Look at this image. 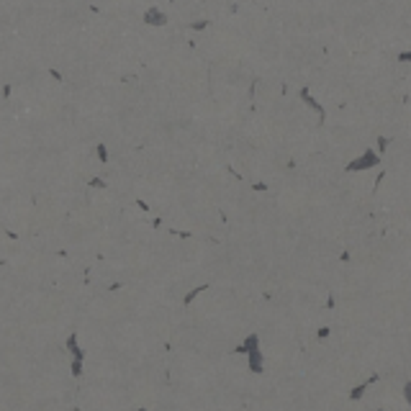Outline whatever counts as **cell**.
I'll return each mask as SVG.
<instances>
[{"mask_svg": "<svg viewBox=\"0 0 411 411\" xmlns=\"http://www.w3.org/2000/svg\"><path fill=\"white\" fill-rule=\"evenodd\" d=\"M380 162H383V157H380L375 149L368 147V149L360 152V157L350 159V162L344 165V170H347V172H370V170L380 167Z\"/></svg>", "mask_w": 411, "mask_h": 411, "instance_id": "1", "label": "cell"}, {"mask_svg": "<svg viewBox=\"0 0 411 411\" xmlns=\"http://www.w3.org/2000/svg\"><path fill=\"white\" fill-rule=\"evenodd\" d=\"M141 21H144V26H149V29H162V26H167V13L162 11V8L152 5V8L144 11Z\"/></svg>", "mask_w": 411, "mask_h": 411, "instance_id": "2", "label": "cell"}, {"mask_svg": "<svg viewBox=\"0 0 411 411\" xmlns=\"http://www.w3.org/2000/svg\"><path fill=\"white\" fill-rule=\"evenodd\" d=\"M247 370L255 373V375H262V373H265V355H262V347H260V350L247 352Z\"/></svg>", "mask_w": 411, "mask_h": 411, "instance_id": "3", "label": "cell"}, {"mask_svg": "<svg viewBox=\"0 0 411 411\" xmlns=\"http://www.w3.org/2000/svg\"><path fill=\"white\" fill-rule=\"evenodd\" d=\"M375 380H378V375H370V378H365L362 383L352 386V388H350V393H347V396H350V401H362V398H365V393L370 391V386H373Z\"/></svg>", "mask_w": 411, "mask_h": 411, "instance_id": "4", "label": "cell"}, {"mask_svg": "<svg viewBox=\"0 0 411 411\" xmlns=\"http://www.w3.org/2000/svg\"><path fill=\"white\" fill-rule=\"evenodd\" d=\"M262 347V339H260V334H247L244 337V342L239 344V347H234V355H247V352H252V350H260Z\"/></svg>", "mask_w": 411, "mask_h": 411, "instance_id": "5", "label": "cell"}, {"mask_svg": "<svg viewBox=\"0 0 411 411\" xmlns=\"http://www.w3.org/2000/svg\"><path fill=\"white\" fill-rule=\"evenodd\" d=\"M65 347H67V352L72 355V360H83V362H85V350H83V347H80V342H77V334H75V332L67 337Z\"/></svg>", "mask_w": 411, "mask_h": 411, "instance_id": "6", "label": "cell"}, {"mask_svg": "<svg viewBox=\"0 0 411 411\" xmlns=\"http://www.w3.org/2000/svg\"><path fill=\"white\" fill-rule=\"evenodd\" d=\"M301 101L306 103V105H311V108H314V111L319 113V121L324 123V105H321V103L316 101V98L308 93V87H303V90H301Z\"/></svg>", "mask_w": 411, "mask_h": 411, "instance_id": "7", "label": "cell"}, {"mask_svg": "<svg viewBox=\"0 0 411 411\" xmlns=\"http://www.w3.org/2000/svg\"><path fill=\"white\" fill-rule=\"evenodd\" d=\"M206 291H208V285H195V288H193V291H190V293H188V296L183 298V306H190V303H193L195 298H198L201 293H206Z\"/></svg>", "mask_w": 411, "mask_h": 411, "instance_id": "8", "label": "cell"}, {"mask_svg": "<svg viewBox=\"0 0 411 411\" xmlns=\"http://www.w3.org/2000/svg\"><path fill=\"white\" fill-rule=\"evenodd\" d=\"M95 157H98V162H103V165L111 159V154H108V147H105L103 141H101V144H95Z\"/></svg>", "mask_w": 411, "mask_h": 411, "instance_id": "9", "label": "cell"}, {"mask_svg": "<svg viewBox=\"0 0 411 411\" xmlns=\"http://www.w3.org/2000/svg\"><path fill=\"white\" fill-rule=\"evenodd\" d=\"M69 373H72V378H83V360L69 362Z\"/></svg>", "mask_w": 411, "mask_h": 411, "instance_id": "10", "label": "cell"}, {"mask_svg": "<svg viewBox=\"0 0 411 411\" xmlns=\"http://www.w3.org/2000/svg\"><path fill=\"white\" fill-rule=\"evenodd\" d=\"M388 144H391V139H388V137H378V149H375V152H378V154L383 157V152L388 149Z\"/></svg>", "mask_w": 411, "mask_h": 411, "instance_id": "11", "label": "cell"}, {"mask_svg": "<svg viewBox=\"0 0 411 411\" xmlns=\"http://www.w3.org/2000/svg\"><path fill=\"white\" fill-rule=\"evenodd\" d=\"M87 185L95 188V190H103V188H105V180H103V177H90V183H87Z\"/></svg>", "mask_w": 411, "mask_h": 411, "instance_id": "12", "label": "cell"}, {"mask_svg": "<svg viewBox=\"0 0 411 411\" xmlns=\"http://www.w3.org/2000/svg\"><path fill=\"white\" fill-rule=\"evenodd\" d=\"M404 401H406V404L411 401V380H406V383H404Z\"/></svg>", "mask_w": 411, "mask_h": 411, "instance_id": "13", "label": "cell"}, {"mask_svg": "<svg viewBox=\"0 0 411 411\" xmlns=\"http://www.w3.org/2000/svg\"><path fill=\"white\" fill-rule=\"evenodd\" d=\"M190 29H193V31H203V29H208V21H195Z\"/></svg>", "mask_w": 411, "mask_h": 411, "instance_id": "14", "label": "cell"}, {"mask_svg": "<svg viewBox=\"0 0 411 411\" xmlns=\"http://www.w3.org/2000/svg\"><path fill=\"white\" fill-rule=\"evenodd\" d=\"M329 334H332V329H329V326H321L319 332H316V337H319V339H326Z\"/></svg>", "mask_w": 411, "mask_h": 411, "instance_id": "15", "label": "cell"}, {"mask_svg": "<svg viewBox=\"0 0 411 411\" xmlns=\"http://www.w3.org/2000/svg\"><path fill=\"white\" fill-rule=\"evenodd\" d=\"M409 59H411V51H409V49H404V51L398 54V62H409Z\"/></svg>", "mask_w": 411, "mask_h": 411, "instance_id": "16", "label": "cell"}, {"mask_svg": "<svg viewBox=\"0 0 411 411\" xmlns=\"http://www.w3.org/2000/svg\"><path fill=\"white\" fill-rule=\"evenodd\" d=\"M252 188H255V190H260V193H262V190H267V185H265V183H255Z\"/></svg>", "mask_w": 411, "mask_h": 411, "instance_id": "17", "label": "cell"}, {"mask_svg": "<svg viewBox=\"0 0 411 411\" xmlns=\"http://www.w3.org/2000/svg\"><path fill=\"white\" fill-rule=\"evenodd\" d=\"M137 411H149V409H144V406H141V409H137Z\"/></svg>", "mask_w": 411, "mask_h": 411, "instance_id": "18", "label": "cell"}, {"mask_svg": "<svg viewBox=\"0 0 411 411\" xmlns=\"http://www.w3.org/2000/svg\"><path fill=\"white\" fill-rule=\"evenodd\" d=\"M378 411H386V409H378Z\"/></svg>", "mask_w": 411, "mask_h": 411, "instance_id": "19", "label": "cell"}]
</instances>
